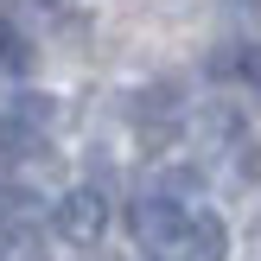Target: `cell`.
Masks as SVG:
<instances>
[{
  "label": "cell",
  "instance_id": "5b68a950",
  "mask_svg": "<svg viewBox=\"0 0 261 261\" xmlns=\"http://www.w3.org/2000/svg\"><path fill=\"white\" fill-rule=\"evenodd\" d=\"M0 70H13V76H25L32 70V38L19 32V25L0 13Z\"/></svg>",
  "mask_w": 261,
  "mask_h": 261
},
{
  "label": "cell",
  "instance_id": "30bf717a",
  "mask_svg": "<svg viewBox=\"0 0 261 261\" xmlns=\"http://www.w3.org/2000/svg\"><path fill=\"white\" fill-rule=\"evenodd\" d=\"M0 255H7V229H0Z\"/></svg>",
  "mask_w": 261,
  "mask_h": 261
},
{
  "label": "cell",
  "instance_id": "9c48e42d",
  "mask_svg": "<svg viewBox=\"0 0 261 261\" xmlns=\"http://www.w3.org/2000/svg\"><path fill=\"white\" fill-rule=\"evenodd\" d=\"M236 76L261 89V45H236Z\"/></svg>",
  "mask_w": 261,
  "mask_h": 261
},
{
  "label": "cell",
  "instance_id": "8992f818",
  "mask_svg": "<svg viewBox=\"0 0 261 261\" xmlns=\"http://www.w3.org/2000/svg\"><path fill=\"white\" fill-rule=\"evenodd\" d=\"M204 134H211L217 147H236V140H242V115L217 102V109H204Z\"/></svg>",
  "mask_w": 261,
  "mask_h": 261
},
{
  "label": "cell",
  "instance_id": "277c9868",
  "mask_svg": "<svg viewBox=\"0 0 261 261\" xmlns=\"http://www.w3.org/2000/svg\"><path fill=\"white\" fill-rule=\"evenodd\" d=\"M223 255H229V229H223V217L191 211V217H185V236H178V249H172V261H223Z\"/></svg>",
  "mask_w": 261,
  "mask_h": 261
},
{
  "label": "cell",
  "instance_id": "8fae6325",
  "mask_svg": "<svg viewBox=\"0 0 261 261\" xmlns=\"http://www.w3.org/2000/svg\"><path fill=\"white\" fill-rule=\"evenodd\" d=\"M38 7H58V0H38Z\"/></svg>",
  "mask_w": 261,
  "mask_h": 261
},
{
  "label": "cell",
  "instance_id": "3957f363",
  "mask_svg": "<svg viewBox=\"0 0 261 261\" xmlns=\"http://www.w3.org/2000/svg\"><path fill=\"white\" fill-rule=\"evenodd\" d=\"M51 229H58L64 242H96L102 229H109V204H102L96 185H76L58 198V211H51Z\"/></svg>",
  "mask_w": 261,
  "mask_h": 261
},
{
  "label": "cell",
  "instance_id": "52a82bcc",
  "mask_svg": "<svg viewBox=\"0 0 261 261\" xmlns=\"http://www.w3.org/2000/svg\"><path fill=\"white\" fill-rule=\"evenodd\" d=\"M229 178H236V185H255V178H261V147H255L249 134L229 147Z\"/></svg>",
  "mask_w": 261,
  "mask_h": 261
},
{
  "label": "cell",
  "instance_id": "7a4b0ae2",
  "mask_svg": "<svg viewBox=\"0 0 261 261\" xmlns=\"http://www.w3.org/2000/svg\"><path fill=\"white\" fill-rule=\"evenodd\" d=\"M178 109H185L178 83H147V89H134V96H127V121H134L140 147H153V153H160L166 140L178 134Z\"/></svg>",
  "mask_w": 261,
  "mask_h": 261
},
{
  "label": "cell",
  "instance_id": "6da1fadb",
  "mask_svg": "<svg viewBox=\"0 0 261 261\" xmlns=\"http://www.w3.org/2000/svg\"><path fill=\"white\" fill-rule=\"evenodd\" d=\"M185 217H191V211H185L178 198H166V191H147V198L127 204V229H134L140 249H153V255H172V249H178Z\"/></svg>",
  "mask_w": 261,
  "mask_h": 261
},
{
  "label": "cell",
  "instance_id": "7c38bea8",
  "mask_svg": "<svg viewBox=\"0 0 261 261\" xmlns=\"http://www.w3.org/2000/svg\"><path fill=\"white\" fill-rule=\"evenodd\" d=\"M153 261H166V255H153Z\"/></svg>",
  "mask_w": 261,
  "mask_h": 261
},
{
  "label": "cell",
  "instance_id": "ba28073f",
  "mask_svg": "<svg viewBox=\"0 0 261 261\" xmlns=\"http://www.w3.org/2000/svg\"><path fill=\"white\" fill-rule=\"evenodd\" d=\"M198 185H204V172H198V166H172V172L160 178V191H166V198H191Z\"/></svg>",
  "mask_w": 261,
  "mask_h": 261
}]
</instances>
